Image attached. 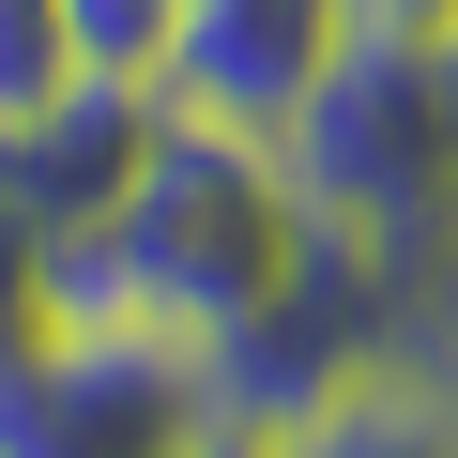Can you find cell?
Listing matches in <instances>:
<instances>
[{
	"label": "cell",
	"instance_id": "6da1fadb",
	"mask_svg": "<svg viewBox=\"0 0 458 458\" xmlns=\"http://www.w3.org/2000/svg\"><path fill=\"white\" fill-rule=\"evenodd\" d=\"M306 229H321V214L291 199V153H276V138L168 107L153 153H138V183H123L92 229L47 245V321H138V336L214 352L229 321L306 260Z\"/></svg>",
	"mask_w": 458,
	"mask_h": 458
},
{
	"label": "cell",
	"instance_id": "7a4b0ae2",
	"mask_svg": "<svg viewBox=\"0 0 458 458\" xmlns=\"http://www.w3.org/2000/svg\"><path fill=\"white\" fill-rule=\"evenodd\" d=\"M397 352H412V276H397L382 245H352V229H306V260L199 352V397H214V428L291 443L321 397H352V382L397 367Z\"/></svg>",
	"mask_w": 458,
	"mask_h": 458
},
{
	"label": "cell",
	"instance_id": "3957f363",
	"mask_svg": "<svg viewBox=\"0 0 458 458\" xmlns=\"http://www.w3.org/2000/svg\"><path fill=\"white\" fill-rule=\"evenodd\" d=\"M214 397L183 336L138 321H31L0 352V458H199Z\"/></svg>",
	"mask_w": 458,
	"mask_h": 458
},
{
	"label": "cell",
	"instance_id": "277c9868",
	"mask_svg": "<svg viewBox=\"0 0 458 458\" xmlns=\"http://www.w3.org/2000/svg\"><path fill=\"white\" fill-rule=\"evenodd\" d=\"M336 47H352V0H183V47H168V107L276 138V123L321 92V62H336Z\"/></svg>",
	"mask_w": 458,
	"mask_h": 458
},
{
	"label": "cell",
	"instance_id": "5b68a950",
	"mask_svg": "<svg viewBox=\"0 0 458 458\" xmlns=\"http://www.w3.org/2000/svg\"><path fill=\"white\" fill-rule=\"evenodd\" d=\"M153 123H168V92H138V77H77V92H47L31 123H0V199L62 245V229H92V214L138 183Z\"/></svg>",
	"mask_w": 458,
	"mask_h": 458
},
{
	"label": "cell",
	"instance_id": "8992f818",
	"mask_svg": "<svg viewBox=\"0 0 458 458\" xmlns=\"http://www.w3.org/2000/svg\"><path fill=\"white\" fill-rule=\"evenodd\" d=\"M260 458H458V428L428 412V382L412 367H367L352 397H321L291 443H260Z\"/></svg>",
	"mask_w": 458,
	"mask_h": 458
},
{
	"label": "cell",
	"instance_id": "52a82bcc",
	"mask_svg": "<svg viewBox=\"0 0 458 458\" xmlns=\"http://www.w3.org/2000/svg\"><path fill=\"white\" fill-rule=\"evenodd\" d=\"M62 47H77V77H138V92H168L183 0H62Z\"/></svg>",
	"mask_w": 458,
	"mask_h": 458
},
{
	"label": "cell",
	"instance_id": "ba28073f",
	"mask_svg": "<svg viewBox=\"0 0 458 458\" xmlns=\"http://www.w3.org/2000/svg\"><path fill=\"white\" fill-rule=\"evenodd\" d=\"M47 92H77V47H62V0H0V123H31Z\"/></svg>",
	"mask_w": 458,
	"mask_h": 458
},
{
	"label": "cell",
	"instance_id": "9c48e42d",
	"mask_svg": "<svg viewBox=\"0 0 458 458\" xmlns=\"http://www.w3.org/2000/svg\"><path fill=\"white\" fill-rule=\"evenodd\" d=\"M31 321H47V229H31L16 199H0V352H16Z\"/></svg>",
	"mask_w": 458,
	"mask_h": 458
},
{
	"label": "cell",
	"instance_id": "30bf717a",
	"mask_svg": "<svg viewBox=\"0 0 458 458\" xmlns=\"http://www.w3.org/2000/svg\"><path fill=\"white\" fill-rule=\"evenodd\" d=\"M397 367H412V382H428V412H443V428H458V306H443V321H428V336H412V352H397Z\"/></svg>",
	"mask_w": 458,
	"mask_h": 458
},
{
	"label": "cell",
	"instance_id": "8fae6325",
	"mask_svg": "<svg viewBox=\"0 0 458 458\" xmlns=\"http://www.w3.org/2000/svg\"><path fill=\"white\" fill-rule=\"evenodd\" d=\"M352 31H428V47H443V31H458V0H352Z\"/></svg>",
	"mask_w": 458,
	"mask_h": 458
},
{
	"label": "cell",
	"instance_id": "7c38bea8",
	"mask_svg": "<svg viewBox=\"0 0 458 458\" xmlns=\"http://www.w3.org/2000/svg\"><path fill=\"white\" fill-rule=\"evenodd\" d=\"M199 458H260V443H245V428H214V443H199Z\"/></svg>",
	"mask_w": 458,
	"mask_h": 458
},
{
	"label": "cell",
	"instance_id": "4fadbf2b",
	"mask_svg": "<svg viewBox=\"0 0 458 458\" xmlns=\"http://www.w3.org/2000/svg\"><path fill=\"white\" fill-rule=\"evenodd\" d=\"M443 77H458V31H443Z\"/></svg>",
	"mask_w": 458,
	"mask_h": 458
}]
</instances>
